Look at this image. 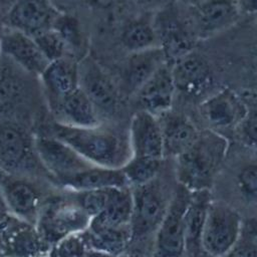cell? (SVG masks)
Listing matches in <instances>:
<instances>
[{"instance_id": "d6986e66", "label": "cell", "mask_w": 257, "mask_h": 257, "mask_svg": "<svg viewBox=\"0 0 257 257\" xmlns=\"http://www.w3.org/2000/svg\"><path fill=\"white\" fill-rule=\"evenodd\" d=\"M40 77L51 104L80 86L79 67L68 56L51 60Z\"/></svg>"}, {"instance_id": "44dd1931", "label": "cell", "mask_w": 257, "mask_h": 257, "mask_svg": "<svg viewBox=\"0 0 257 257\" xmlns=\"http://www.w3.org/2000/svg\"><path fill=\"white\" fill-rule=\"evenodd\" d=\"M176 89L186 94L200 93L211 79L210 68L203 58L190 52L170 64Z\"/></svg>"}, {"instance_id": "ee69618b", "label": "cell", "mask_w": 257, "mask_h": 257, "mask_svg": "<svg viewBox=\"0 0 257 257\" xmlns=\"http://www.w3.org/2000/svg\"><path fill=\"white\" fill-rule=\"evenodd\" d=\"M4 176H5V175H4V171H3L2 168L0 167V183H1V181H2V179H3Z\"/></svg>"}, {"instance_id": "484cf974", "label": "cell", "mask_w": 257, "mask_h": 257, "mask_svg": "<svg viewBox=\"0 0 257 257\" xmlns=\"http://www.w3.org/2000/svg\"><path fill=\"white\" fill-rule=\"evenodd\" d=\"M133 212L132 188H114L106 208L90 219L89 225L99 227H124L131 226Z\"/></svg>"}, {"instance_id": "7402d4cb", "label": "cell", "mask_w": 257, "mask_h": 257, "mask_svg": "<svg viewBox=\"0 0 257 257\" xmlns=\"http://www.w3.org/2000/svg\"><path fill=\"white\" fill-rule=\"evenodd\" d=\"M59 182L72 192L128 186L121 168L112 169L95 165Z\"/></svg>"}, {"instance_id": "7a4b0ae2", "label": "cell", "mask_w": 257, "mask_h": 257, "mask_svg": "<svg viewBox=\"0 0 257 257\" xmlns=\"http://www.w3.org/2000/svg\"><path fill=\"white\" fill-rule=\"evenodd\" d=\"M52 136L65 142L95 166L120 169L132 156L130 139L101 124L93 127H74L56 122Z\"/></svg>"}, {"instance_id": "3957f363", "label": "cell", "mask_w": 257, "mask_h": 257, "mask_svg": "<svg viewBox=\"0 0 257 257\" xmlns=\"http://www.w3.org/2000/svg\"><path fill=\"white\" fill-rule=\"evenodd\" d=\"M132 192L131 230L133 242H136L155 236L168 212L174 192L169 194L159 176L145 185L133 187Z\"/></svg>"}, {"instance_id": "e575fe53", "label": "cell", "mask_w": 257, "mask_h": 257, "mask_svg": "<svg viewBox=\"0 0 257 257\" xmlns=\"http://www.w3.org/2000/svg\"><path fill=\"white\" fill-rule=\"evenodd\" d=\"M223 257H257V245L253 240L241 237L238 243Z\"/></svg>"}, {"instance_id": "e0dca14e", "label": "cell", "mask_w": 257, "mask_h": 257, "mask_svg": "<svg viewBox=\"0 0 257 257\" xmlns=\"http://www.w3.org/2000/svg\"><path fill=\"white\" fill-rule=\"evenodd\" d=\"M158 117L162 127L165 157L177 158L186 152L199 137L200 131L185 114L169 110Z\"/></svg>"}, {"instance_id": "277c9868", "label": "cell", "mask_w": 257, "mask_h": 257, "mask_svg": "<svg viewBox=\"0 0 257 257\" xmlns=\"http://www.w3.org/2000/svg\"><path fill=\"white\" fill-rule=\"evenodd\" d=\"M90 219L73 197L53 199L42 205L35 227L40 239L54 245L69 235L85 231Z\"/></svg>"}, {"instance_id": "5bb4252c", "label": "cell", "mask_w": 257, "mask_h": 257, "mask_svg": "<svg viewBox=\"0 0 257 257\" xmlns=\"http://www.w3.org/2000/svg\"><path fill=\"white\" fill-rule=\"evenodd\" d=\"M177 92L172 68L168 62L161 65L135 94L140 109L157 116L171 110Z\"/></svg>"}, {"instance_id": "d6a6232c", "label": "cell", "mask_w": 257, "mask_h": 257, "mask_svg": "<svg viewBox=\"0 0 257 257\" xmlns=\"http://www.w3.org/2000/svg\"><path fill=\"white\" fill-rule=\"evenodd\" d=\"M89 247L83 232L69 235L53 245L50 257H84Z\"/></svg>"}, {"instance_id": "ba28073f", "label": "cell", "mask_w": 257, "mask_h": 257, "mask_svg": "<svg viewBox=\"0 0 257 257\" xmlns=\"http://www.w3.org/2000/svg\"><path fill=\"white\" fill-rule=\"evenodd\" d=\"M0 50L20 69L38 76L50 62L34 37L6 25L0 30Z\"/></svg>"}, {"instance_id": "2e32d148", "label": "cell", "mask_w": 257, "mask_h": 257, "mask_svg": "<svg viewBox=\"0 0 257 257\" xmlns=\"http://www.w3.org/2000/svg\"><path fill=\"white\" fill-rule=\"evenodd\" d=\"M51 105L59 123L74 127L100 125L99 112L80 86Z\"/></svg>"}, {"instance_id": "7c38bea8", "label": "cell", "mask_w": 257, "mask_h": 257, "mask_svg": "<svg viewBox=\"0 0 257 257\" xmlns=\"http://www.w3.org/2000/svg\"><path fill=\"white\" fill-rule=\"evenodd\" d=\"M128 139L133 157L164 160V140L157 115L138 110L131 119Z\"/></svg>"}, {"instance_id": "4fadbf2b", "label": "cell", "mask_w": 257, "mask_h": 257, "mask_svg": "<svg viewBox=\"0 0 257 257\" xmlns=\"http://www.w3.org/2000/svg\"><path fill=\"white\" fill-rule=\"evenodd\" d=\"M0 189L8 212L19 221L35 226L42 207L36 188L26 180L4 176Z\"/></svg>"}, {"instance_id": "74e56055", "label": "cell", "mask_w": 257, "mask_h": 257, "mask_svg": "<svg viewBox=\"0 0 257 257\" xmlns=\"http://www.w3.org/2000/svg\"><path fill=\"white\" fill-rule=\"evenodd\" d=\"M241 13H257V0H236Z\"/></svg>"}, {"instance_id": "1f68e13d", "label": "cell", "mask_w": 257, "mask_h": 257, "mask_svg": "<svg viewBox=\"0 0 257 257\" xmlns=\"http://www.w3.org/2000/svg\"><path fill=\"white\" fill-rule=\"evenodd\" d=\"M237 188L242 198L257 205V160L243 165L236 176Z\"/></svg>"}, {"instance_id": "30bf717a", "label": "cell", "mask_w": 257, "mask_h": 257, "mask_svg": "<svg viewBox=\"0 0 257 257\" xmlns=\"http://www.w3.org/2000/svg\"><path fill=\"white\" fill-rule=\"evenodd\" d=\"M240 14L236 0H201L193 12V33L201 39L213 37L234 25Z\"/></svg>"}, {"instance_id": "ffe728a7", "label": "cell", "mask_w": 257, "mask_h": 257, "mask_svg": "<svg viewBox=\"0 0 257 257\" xmlns=\"http://www.w3.org/2000/svg\"><path fill=\"white\" fill-rule=\"evenodd\" d=\"M167 60L160 46L131 52L122 72L124 90L128 94H136L142 85Z\"/></svg>"}, {"instance_id": "b9f144b4", "label": "cell", "mask_w": 257, "mask_h": 257, "mask_svg": "<svg viewBox=\"0 0 257 257\" xmlns=\"http://www.w3.org/2000/svg\"><path fill=\"white\" fill-rule=\"evenodd\" d=\"M16 0H2L3 4H4V8H5V12L7 11V9L15 2Z\"/></svg>"}, {"instance_id": "d590c367", "label": "cell", "mask_w": 257, "mask_h": 257, "mask_svg": "<svg viewBox=\"0 0 257 257\" xmlns=\"http://www.w3.org/2000/svg\"><path fill=\"white\" fill-rule=\"evenodd\" d=\"M128 4L139 8L143 12H160L169 8L175 0H124Z\"/></svg>"}, {"instance_id": "f35d334b", "label": "cell", "mask_w": 257, "mask_h": 257, "mask_svg": "<svg viewBox=\"0 0 257 257\" xmlns=\"http://www.w3.org/2000/svg\"><path fill=\"white\" fill-rule=\"evenodd\" d=\"M84 257H117V256L109 254V253H106V252H103V251L89 249Z\"/></svg>"}, {"instance_id": "d4e9b609", "label": "cell", "mask_w": 257, "mask_h": 257, "mask_svg": "<svg viewBox=\"0 0 257 257\" xmlns=\"http://www.w3.org/2000/svg\"><path fill=\"white\" fill-rule=\"evenodd\" d=\"M159 34L160 47L162 48L166 60L174 62L182 56L191 52L192 40L189 30L178 19L166 18L159 23L156 21Z\"/></svg>"}, {"instance_id": "bcb514c9", "label": "cell", "mask_w": 257, "mask_h": 257, "mask_svg": "<svg viewBox=\"0 0 257 257\" xmlns=\"http://www.w3.org/2000/svg\"><path fill=\"white\" fill-rule=\"evenodd\" d=\"M0 56H1V50H0Z\"/></svg>"}, {"instance_id": "f6af8a7d", "label": "cell", "mask_w": 257, "mask_h": 257, "mask_svg": "<svg viewBox=\"0 0 257 257\" xmlns=\"http://www.w3.org/2000/svg\"><path fill=\"white\" fill-rule=\"evenodd\" d=\"M255 243H256V245H257V239H255V240H253Z\"/></svg>"}, {"instance_id": "8992f818", "label": "cell", "mask_w": 257, "mask_h": 257, "mask_svg": "<svg viewBox=\"0 0 257 257\" xmlns=\"http://www.w3.org/2000/svg\"><path fill=\"white\" fill-rule=\"evenodd\" d=\"M192 193L178 185L168 212L154 236L153 257H186L185 215Z\"/></svg>"}, {"instance_id": "f546056e", "label": "cell", "mask_w": 257, "mask_h": 257, "mask_svg": "<svg viewBox=\"0 0 257 257\" xmlns=\"http://www.w3.org/2000/svg\"><path fill=\"white\" fill-rule=\"evenodd\" d=\"M34 38L49 61L66 56L69 43L55 25Z\"/></svg>"}, {"instance_id": "f1b7e54d", "label": "cell", "mask_w": 257, "mask_h": 257, "mask_svg": "<svg viewBox=\"0 0 257 257\" xmlns=\"http://www.w3.org/2000/svg\"><path fill=\"white\" fill-rule=\"evenodd\" d=\"M117 188V187H115ZM114 188L73 192V198L90 218L101 213L107 206Z\"/></svg>"}, {"instance_id": "836d02e7", "label": "cell", "mask_w": 257, "mask_h": 257, "mask_svg": "<svg viewBox=\"0 0 257 257\" xmlns=\"http://www.w3.org/2000/svg\"><path fill=\"white\" fill-rule=\"evenodd\" d=\"M238 141L245 147L257 150V108L248 109L234 128Z\"/></svg>"}, {"instance_id": "ab89813d", "label": "cell", "mask_w": 257, "mask_h": 257, "mask_svg": "<svg viewBox=\"0 0 257 257\" xmlns=\"http://www.w3.org/2000/svg\"><path fill=\"white\" fill-rule=\"evenodd\" d=\"M117 257H147V256L145 254H143V253H140V252H128V251H125L124 253L120 254Z\"/></svg>"}, {"instance_id": "7bdbcfd3", "label": "cell", "mask_w": 257, "mask_h": 257, "mask_svg": "<svg viewBox=\"0 0 257 257\" xmlns=\"http://www.w3.org/2000/svg\"><path fill=\"white\" fill-rule=\"evenodd\" d=\"M5 13V8H4V4L2 2V0H0V17H3Z\"/></svg>"}, {"instance_id": "4dcf8cb0", "label": "cell", "mask_w": 257, "mask_h": 257, "mask_svg": "<svg viewBox=\"0 0 257 257\" xmlns=\"http://www.w3.org/2000/svg\"><path fill=\"white\" fill-rule=\"evenodd\" d=\"M23 90V83L7 66H0V112L16 102Z\"/></svg>"}, {"instance_id": "60d3db41", "label": "cell", "mask_w": 257, "mask_h": 257, "mask_svg": "<svg viewBox=\"0 0 257 257\" xmlns=\"http://www.w3.org/2000/svg\"><path fill=\"white\" fill-rule=\"evenodd\" d=\"M186 257H213L212 255L208 254L206 251L201 250L200 252H197L195 254H191V255H187Z\"/></svg>"}, {"instance_id": "4316f807", "label": "cell", "mask_w": 257, "mask_h": 257, "mask_svg": "<svg viewBox=\"0 0 257 257\" xmlns=\"http://www.w3.org/2000/svg\"><path fill=\"white\" fill-rule=\"evenodd\" d=\"M120 39L130 53L160 46L156 22L145 16L132 19L124 26Z\"/></svg>"}, {"instance_id": "9a60e30c", "label": "cell", "mask_w": 257, "mask_h": 257, "mask_svg": "<svg viewBox=\"0 0 257 257\" xmlns=\"http://www.w3.org/2000/svg\"><path fill=\"white\" fill-rule=\"evenodd\" d=\"M79 84L99 114L113 113L119 103V91L110 77L93 63L79 67Z\"/></svg>"}, {"instance_id": "8fae6325", "label": "cell", "mask_w": 257, "mask_h": 257, "mask_svg": "<svg viewBox=\"0 0 257 257\" xmlns=\"http://www.w3.org/2000/svg\"><path fill=\"white\" fill-rule=\"evenodd\" d=\"M199 111L210 130L218 132L235 128L246 115L248 108L235 91L222 88L205 98Z\"/></svg>"}, {"instance_id": "52a82bcc", "label": "cell", "mask_w": 257, "mask_h": 257, "mask_svg": "<svg viewBox=\"0 0 257 257\" xmlns=\"http://www.w3.org/2000/svg\"><path fill=\"white\" fill-rule=\"evenodd\" d=\"M38 161L58 181L73 176L93 164L54 136H39L33 141Z\"/></svg>"}, {"instance_id": "8d00e7d4", "label": "cell", "mask_w": 257, "mask_h": 257, "mask_svg": "<svg viewBox=\"0 0 257 257\" xmlns=\"http://www.w3.org/2000/svg\"><path fill=\"white\" fill-rule=\"evenodd\" d=\"M242 237L250 240L257 239V212L243 223Z\"/></svg>"}, {"instance_id": "83f0119b", "label": "cell", "mask_w": 257, "mask_h": 257, "mask_svg": "<svg viewBox=\"0 0 257 257\" xmlns=\"http://www.w3.org/2000/svg\"><path fill=\"white\" fill-rule=\"evenodd\" d=\"M163 160L131 157L121 168L131 188L145 185L156 179L162 168Z\"/></svg>"}, {"instance_id": "cb8c5ba5", "label": "cell", "mask_w": 257, "mask_h": 257, "mask_svg": "<svg viewBox=\"0 0 257 257\" xmlns=\"http://www.w3.org/2000/svg\"><path fill=\"white\" fill-rule=\"evenodd\" d=\"M83 235L89 249L103 251L115 256L127 251L133 243L131 226L99 227L88 225Z\"/></svg>"}, {"instance_id": "603a6c76", "label": "cell", "mask_w": 257, "mask_h": 257, "mask_svg": "<svg viewBox=\"0 0 257 257\" xmlns=\"http://www.w3.org/2000/svg\"><path fill=\"white\" fill-rule=\"evenodd\" d=\"M211 201L210 190L195 192L191 195L185 215L186 256L204 250L202 247V232Z\"/></svg>"}, {"instance_id": "5b68a950", "label": "cell", "mask_w": 257, "mask_h": 257, "mask_svg": "<svg viewBox=\"0 0 257 257\" xmlns=\"http://www.w3.org/2000/svg\"><path fill=\"white\" fill-rule=\"evenodd\" d=\"M243 221L233 207L211 201L202 232V247L213 257L225 256L241 239Z\"/></svg>"}, {"instance_id": "ac0fdd59", "label": "cell", "mask_w": 257, "mask_h": 257, "mask_svg": "<svg viewBox=\"0 0 257 257\" xmlns=\"http://www.w3.org/2000/svg\"><path fill=\"white\" fill-rule=\"evenodd\" d=\"M34 144L26 134L11 124L0 126V167L6 172L20 171L32 160Z\"/></svg>"}, {"instance_id": "6da1fadb", "label": "cell", "mask_w": 257, "mask_h": 257, "mask_svg": "<svg viewBox=\"0 0 257 257\" xmlns=\"http://www.w3.org/2000/svg\"><path fill=\"white\" fill-rule=\"evenodd\" d=\"M229 148L228 140L213 130L200 131L196 142L176 160L178 184L191 193L210 190Z\"/></svg>"}, {"instance_id": "9c48e42d", "label": "cell", "mask_w": 257, "mask_h": 257, "mask_svg": "<svg viewBox=\"0 0 257 257\" xmlns=\"http://www.w3.org/2000/svg\"><path fill=\"white\" fill-rule=\"evenodd\" d=\"M51 0H16L4 13V25L32 37L51 28L59 18Z\"/></svg>"}]
</instances>
